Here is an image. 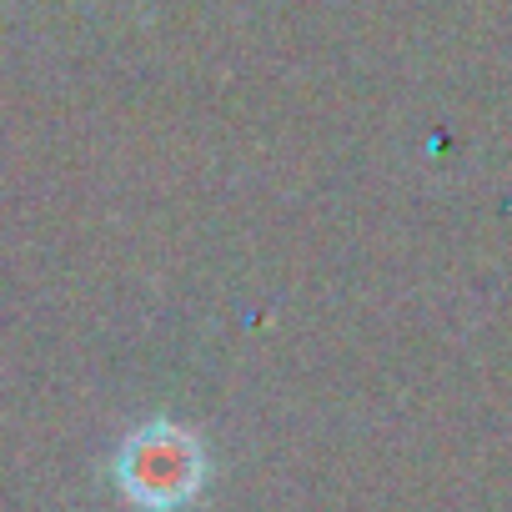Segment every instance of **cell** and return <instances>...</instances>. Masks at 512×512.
<instances>
[{
    "mask_svg": "<svg viewBox=\"0 0 512 512\" xmlns=\"http://www.w3.org/2000/svg\"><path fill=\"white\" fill-rule=\"evenodd\" d=\"M106 472L131 512H186L211 482V447L196 427L151 417L116 442Z\"/></svg>",
    "mask_w": 512,
    "mask_h": 512,
    "instance_id": "cell-1",
    "label": "cell"
}]
</instances>
